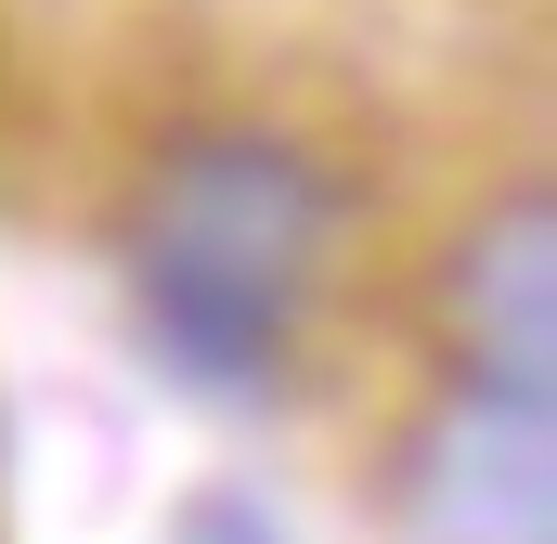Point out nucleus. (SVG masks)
<instances>
[{"label": "nucleus", "instance_id": "f03ea898", "mask_svg": "<svg viewBox=\"0 0 557 544\" xmlns=\"http://www.w3.org/2000/svg\"><path fill=\"white\" fill-rule=\"evenodd\" d=\"M403 519H416V544H557L545 403L454 390L416 428V454H403Z\"/></svg>", "mask_w": 557, "mask_h": 544}, {"label": "nucleus", "instance_id": "7ed1b4c3", "mask_svg": "<svg viewBox=\"0 0 557 544\" xmlns=\"http://www.w3.org/2000/svg\"><path fill=\"white\" fill-rule=\"evenodd\" d=\"M441 324H454V390L545 403V376H557V234H545V195L532 182L493 195V221L454 247Z\"/></svg>", "mask_w": 557, "mask_h": 544}, {"label": "nucleus", "instance_id": "f257e3e1", "mask_svg": "<svg viewBox=\"0 0 557 544\" xmlns=\"http://www.w3.org/2000/svg\"><path fill=\"white\" fill-rule=\"evenodd\" d=\"M337 247V182L273 131H195L156 156L131 221V298L143 337L195 390H273L298 350V311Z\"/></svg>", "mask_w": 557, "mask_h": 544}]
</instances>
